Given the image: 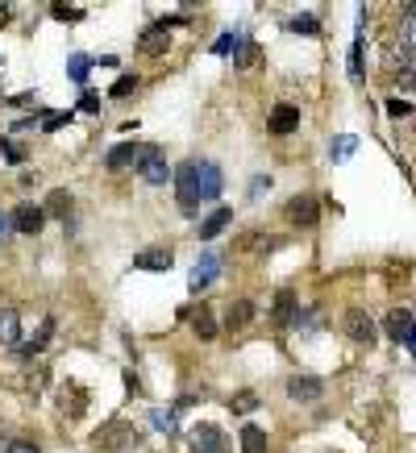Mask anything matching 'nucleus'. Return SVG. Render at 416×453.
Here are the masks:
<instances>
[{
  "label": "nucleus",
  "instance_id": "obj_29",
  "mask_svg": "<svg viewBox=\"0 0 416 453\" xmlns=\"http://www.w3.org/2000/svg\"><path fill=\"white\" fill-rule=\"evenodd\" d=\"M229 407H233V412H254V407H258V395H254V391H238V395H233V399H229Z\"/></svg>",
  "mask_w": 416,
  "mask_h": 453
},
{
  "label": "nucleus",
  "instance_id": "obj_19",
  "mask_svg": "<svg viewBox=\"0 0 416 453\" xmlns=\"http://www.w3.org/2000/svg\"><path fill=\"white\" fill-rule=\"evenodd\" d=\"M267 449H270L267 432L258 429V424H245L242 429V453H267Z\"/></svg>",
  "mask_w": 416,
  "mask_h": 453
},
{
  "label": "nucleus",
  "instance_id": "obj_32",
  "mask_svg": "<svg viewBox=\"0 0 416 453\" xmlns=\"http://www.w3.org/2000/svg\"><path fill=\"white\" fill-rule=\"evenodd\" d=\"M288 29H295V34H317L320 21H317V17H292V21H288Z\"/></svg>",
  "mask_w": 416,
  "mask_h": 453
},
{
  "label": "nucleus",
  "instance_id": "obj_39",
  "mask_svg": "<svg viewBox=\"0 0 416 453\" xmlns=\"http://www.w3.org/2000/svg\"><path fill=\"white\" fill-rule=\"evenodd\" d=\"M4 453H38V445H34V441H13Z\"/></svg>",
  "mask_w": 416,
  "mask_h": 453
},
{
  "label": "nucleus",
  "instance_id": "obj_11",
  "mask_svg": "<svg viewBox=\"0 0 416 453\" xmlns=\"http://www.w3.org/2000/svg\"><path fill=\"white\" fill-rule=\"evenodd\" d=\"M171 25H175V21L150 25L146 34H142V54H163V50L171 46Z\"/></svg>",
  "mask_w": 416,
  "mask_h": 453
},
{
  "label": "nucleus",
  "instance_id": "obj_38",
  "mask_svg": "<svg viewBox=\"0 0 416 453\" xmlns=\"http://www.w3.org/2000/svg\"><path fill=\"white\" fill-rule=\"evenodd\" d=\"M67 121H71V113H54V117H42V125H46V129H59V125H67Z\"/></svg>",
  "mask_w": 416,
  "mask_h": 453
},
{
  "label": "nucleus",
  "instance_id": "obj_40",
  "mask_svg": "<svg viewBox=\"0 0 416 453\" xmlns=\"http://www.w3.org/2000/svg\"><path fill=\"white\" fill-rule=\"evenodd\" d=\"M9 229H13V220H9V216H4V213H0V241H4V238H9Z\"/></svg>",
  "mask_w": 416,
  "mask_h": 453
},
{
  "label": "nucleus",
  "instance_id": "obj_42",
  "mask_svg": "<svg viewBox=\"0 0 416 453\" xmlns=\"http://www.w3.org/2000/svg\"><path fill=\"white\" fill-rule=\"evenodd\" d=\"M0 21H9V4H0Z\"/></svg>",
  "mask_w": 416,
  "mask_h": 453
},
{
  "label": "nucleus",
  "instance_id": "obj_41",
  "mask_svg": "<svg viewBox=\"0 0 416 453\" xmlns=\"http://www.w3.org/2000/svg\"><path fill=\"white\" fill-rule=\"evenodd\" d=\"M404 345L412 350V358H416V329H412V333H408V341H404Z\"/></svg>",
  "mask_w": 416,
  "mask_h": 453
},
{
  "label": "nucleus",
  "instance_id": "obj_36",
  "mask_svg": "<svg viewBox=\"0 0 416 453\" xmlns=\"http://www.w3.org/2000/svg\"><path fill=\"white\" fill-rule=\"evenodd\" d=\"M0 154H4L9 163H21V158H25V150L17 142H0Z\"/></svg>",
  "mask_w": 416,
  "mask_h": 453
},
{
  "label": "nucleus",
  "instance_id": "obj_21",
  "mask_svg": "<svg viewBox=\"0 0 416 453\" xmlns=\"http://www.w3.org/2000/svg\"><path fill=\"white\" fill-rule=\"evenodd\" d=\"M192 333H196L200 341H213V337H217V316H213L208 308L192 312Z\"/></svg>",
  "mask_w": 416,
  "mask_h": 453
},
{
  "label": "nucleus",
  "instance_id": "obj_20",
  "mask_svg": "<svg viewBox=\"0 0 416 453\" xmlns=\"http://www.w3.org/2000/svg\"><path fill=\"white\" fill-rule=\"evenodd\" d=\"M250 320H254V304H250V300L229 304V312H225V325H229V329H245Z\"/></svg>",
  "mask_w": 416,
  "mask_h": 453
},
{
  "label": "nucleus",
  "instance_id": "obj_31",
  "mask_svg": "<svg viewBox=\"0 0 416 453\" xmlns=\"http://www.w3.org/2000/svg\"><path fill=\"white\" fill-rule=\"evenodd\" d=\"M154 424H158V429H167V432H171L175 424H179V407H167V412H154Z\"/></svg>",
  "mask_w": 416,
  "mask_h": 453
},
{
  "label": "nucleus",
  "instance_id": "obj_37",
  "mask_svg": "<svg viewBox=\"0 0 416 453\" xmlns=\"http://www.w3.org/2000/svg\"><path fill=\"white\" fill-rule=\"evenodd\" d=\"M387 113H392V117H408L412 108H408V100H400V96H392V100H387Z\"/></svg>",
  "mask_w": 416,
  "mask_h": 453
},
{
  "label": "nucleus",
  "instance_id": "obj_8",
  "mask_svg": "<svg viewBox=\"0 0 416 453\" xmlns=\"http://www.w3.org/2000/svg\"><path fill=\"white\" fill-rule=\"evenodd\" d=\"M317 216H320V208H317V200H313V195H292V200H288V220H292V225L313 229V225H317Z\"/></svg>",
  "mask_w": 416,
  "mask_h": 453
},
{
  "label": "nucleus",
  "instance_id": "obj_10",
  "mask_svg": "<svg viewBox=\"0 0 416 453\" xmlns=\"http://www.w3.org/2000/svg\"><path fill=\"white\" fill-rule=\"evenodd\" d=\"M295 125H300V108H295V104H275V108H270V117H267V129H270V133L288 138Z\"/></svg>",
  "mask_w": 416,
  "mask_h": 453
},
{
  "label": "nucleus",
  "instance_id": "obj_13",
  "mask_svg": "<svg viewBox=\"0 0 416 453\" xmlns=\"http://www.w3.org/2000/svg\"><path fill=\"white\" fill-rule=\"evenodd\" d=\"M229 220H233V208H213V213L204 216V225H200V241H213L217 233H225Z\"/></svg>",
  "mask_w": 416,
  "mask_h": 453
},
{
  "label": "nucleus",
  "instance_id": "obj_2",
  "mask_svg": "<svg viewBox=\"0 0 416 453\" xmlns=\"http://www.w3.org/2000/svg\"><path fill=\"white\" fill-rule=\"evenodd\" d=\"M175 179V195H179V208L183 216H196L200 213V191H196V158H188L183 167L171 175Z\"/></svg>",
  "mask_w": 416,
  "mask_h": 453
},
{
  "label": "nucleus",
  "instance_id": "obj_23",
  "mask_svg": "<svg viewBox=\"0 0 416 453\" xmlns=\"http://www.w3.org/2000/svg\"><path fill=\"white\" fill-rule=\"evenodd\" d=\"M50 337H54V320L46 316V320L38 325V333L29 337V341H21V350H25V354H42V350L50 345Z\"/></svg>",
  "mask_w": 416,
  "mask_h": 453
},
{
  "label": "nucleus",
  "instance_id": "obj_34",
  "mask_svg": "<svg viewBox=\"0 0 416 453\" xmlns=\"http://www.w3.org/2000/svg\"><path fill=\"white\" fill-rule=\"evenodd\" d=\"M238 42H242L238 34H220L217 46H213V54H233V46H238Z\"/></svg>",
  "mask_w": 416,
  "mask_h": 453
},
{
  "label": "nucleus",
  "instance_id": "obj_17",
  "mask_svg": "<svg viewBox=\"0 0 416 453\" xmlns=\"http://www.w3.org/2000/svg\"><path fill=\"white\" fill-rule=\"evenodd\" d=\"M59 404H63L67 416H83V407H88V391L71 382V387H63V391H59Z\"/></svg>",
  "mask_w": 416,
  "mask_h": 453
},
{
  "label": "nucleus",
  "instance_id": "obj_35",
  "mask_svg": "<svg viewBox=\"0 0 416 453\" xmlns=\"http://www.w3.org/2000/svg\"><path fill=\"white\" fill-rule=\"evenodd\" d=\"M400 88H416V54L404 63V71H400Z\"/></svg>",
  "mask_w": 416,
  "mask_h": 453
},
{
  "label": "nucleus",
  "instance_id": "obj_24",
  "mask_svg": "<svg viewBox=\"0 0 416 453\" xmlns=\"http://www.w3.org/2000/svg\"><path fill=\"white\" fill-rule=\"evenodd\" d=\"M42 208H46V216H67V213H71V191H67V188H54L46 195V204H42Z\"/></svg>",
  "mask_w": 416,
  "mask_h": 453
},
{
  "label": "nucleus",
  "instance_id": "obj_26",
  "mask_svg": "<svg viewBox=\"0 0 416 453\" xmlns=\"http://www.w3.org/2000/svg\"><path fill=\"white\" fill-rule=\"evenodd\" d=\"M354 150H358V138H350V133H342L338 142L329 146V154H333V163H345V158H350Z\"/></svg>",
  "mask_w": 416,
  "mask_h": 453
},
{
  "label": "nucleus",
  "instance_id": "obj_4",
  "mask_svg": "<svg viewBox=\"0 0 416 453\" xmlns=\"http://www.w3.org/2000/svg\"><path fill=\"white\" fill-rule=\"evenodd\" d=\"M188 445H192V453H229L217 424H196V429L188 432Z\"/></svg>",
  "mask_w": 416,
  "mask_h": 453
},
{
  "label": "nucleus",
  "instance_id": "obj_33",
  "mask_svg": "<svg viewBox=\"0 0 416 453\" xmlns=\"http://www.w3.org/2000/svg\"><path fill=\"white\" fill-rule=\"evenodd\" d=\"M79 113H100V96L92 88H83V96H79Z\"/></svg>",
  "mask_w": 416,
  "mask_h": 453
},
{
  "label": "nucleus",
  "instance_id": "obj_18",
  "mask_svg": "<svg viewBox=\"0 0 416 453\" xmlns=\"http://www.w3.org/2000/svg\"><path fill=\"white\" fill-rule=\"evenodd\" d=\"M258 63V42L254 38H242L238 46H233V71H250Z\"/></svg>",
  "mask_w": 416,
  "mask_h": 453
},
{
  "label": "nucleus",
  "instance_id": "obj_1",
  "mask_svg": "<svg viewBox=\"0 0 416 453\" xmlns=\"http://www.w3.org/2000/svg\"><path fill=\"white\" fill-rule=\"evenodd\" d=\"M92 441H96L100 453H121L125 445H133L138 441V429L133 424H125V420H108V424H100L92 432Z\"/></svg>",
  "mask_w": 416,
  "mask_h": 453
},
{
  "label": "nucleus",
  "instance_id": "obj_22",
  "mask_svg": "<svg viewBox=\"0 0 416 453\" xmlns=\"http://www.w3.org/2000/svg\"><path fill=\"white\" fill-rule=\"evenodd\" d=\"M412 329H416V320L408 316V312H392V316H387V333H392V341H400V345L408 341Z\"/></svg>",
  "mask_w": 416,
  "mask_h": 453
},
{
  "label": "nucleus",
  "instance_id": "obj_7",
  "mask_svg": "<svg viewBox=\"0 0 416 453\" xmlns=\"http://www.w3.org/2000/svg\"><path fill=\"white\" fill-rule=\"evenodd\" d=\"M217 270H220V258L213 250H204L196 258V266H192V275H188V287H192V291H204V287L217 279Z\"/></svg>",
  "mask_w": 416,
  "mask_h": 453
},
{
  "label": "nucleus",
  "instance_id": "obj_3",
  "mask_svg": "<svg viewBox=\"0 0 416 453\" xmlns=\"http://www.w3.org/2000/svg\"><path fill=\"white\" fill-rule=\"evenodd\" d=\"M138 175H142L146 183H167V179H171L167 154H163L158 146H142V154H138Z\"/></svg>",
  "mask_w": 416,
  "mask_h": 453
},
{
  "label": "nucleus",
  "instance_id": "obj_5",
  "mask_svg": "<svg viewBox=\"0 0 416 453\" xmlns=\"http://www.w3.org/2000/svg\"><path fill=\"white\" fill-rule=\"evenodd\" d=\"M42 225H46V208H42V204H29V200H25V204L13 208V229H17V233L34 238Z\"/></svg>",
  "mask_w": 416,
  "mask_h": 453
},
{
  "label": "nucleus",
  "instance_id": "obj_28",
  "mask_svg": "<svg viewBox=\"0 0 416 453\" xmlns=\"http://www.w3.org/2000/svg\"><path fill=\"white\" fill-rule=\"evenodd\" d=\"M50 17H54V21H79L83 9H79V4H63V0H54V4H50Z\"/></svg>",
  "mask_w": 416,
  "mask_h": 453
},
{
  "label": "nucleus",
  "instance_id": "obj_15",
  "mask_svg": "<svg viewBox=\"0 0 416 453\" xmlns=\"http://www.w3.org/2000/svg\"><path fill=\"white\" fill-rule=\"evenodd\" d=\"M0 345H21V320H17V308H0Z\"/></svg>",
  "mask_w": 416,
  "mask_h": 453
},
{
  "label": "nucleus",
  "instance_id": "obj_12",
  "mask_svg": "<svg viewBox=\"0 0 416 453\" xmlns=\"http://www.w3.org/2000/svg\"><path fill=\"white\" fill-rule=\"evenodd\" d=\"M171 263H175V254L171 250H158V245L133 254V266H138V270H171Z\"/></svg>",
  "mask_w": 416,
  "mask_h": 453
},
{
  "label": "nucleus",
  "instance_id": "obj_27",
  "mask_svg": "<svg viewBox=\"0 0 416 453\" xmlns=\"http://www.w3.org/2000/svg\"><path fill=\"white\" fill-rule=\"evenodd\" d=\"M292 308H295V291H288V287H283V291L275 295V320L283 325V320L292 316Z\"/></svg>",
  "mask_w": 416,
  "mask_h": 453
},
{
  "label": "nucleus",
  "instance_id": "obj_25",
  "mask_svg": "<svg viewBox=\"0 0 416 453\" xmlns=\"http://www.w3.org/2000/svg\"><path fill=\"white\" fill-rule=\"evenodd\" d=\"M88 71H92V58L88 54H71L67 58V75H71L75 83H88Z\"/></svg>",
  "mask_w": 416,
  "mask_h": 453
},
{
  "label": "nucleus",
  "instance_id": "obj_30",
  "mask_svg": "<svg viewBox=\"0 0 416 453\" xmlns=\"http://www.w3.org/2000/svg\"><path fill=\"white\" fill-rule=\"evenodd\" d=\"M133 88H138V75H121V79L108 88V96H113V100H121V96H129Z\"/></svg>",
  "mask_w": 416,
  "mask_h": 453
},
{
  "label": "nucleus",
  "instance_id": "obj_16",
  "mask_svg": "<svg viewBox=\"0 0 416 453\" xmlns=\"http://www.w3.org/2000/svg\"><path fill=\"white\" fill-rule=\"evenodd\" d=\"M138 154H142V146H138V142H121L117 150H108L104 167H108V170H121V167H129V163H138Z\"/></svg>",
  "mask_w": 416,
  "mask_h": 453
},
{
  "label": "nucleus",
  "instance_id": "obj_14",
  "mask_svg": "<svg viewBox=\"0 0 416 453\" xmlns=\"http://www.w3.org/2000/svg\"><path fill=\"white\" fill-rule=\"evenodd\" d=\"M320 391H325V382L313 379V375H295V379L288 382V395H292V399H320Z\"/></svg>",
  "mask_w": 416,
  "mask_h": 453
},
{
  "label": "nucleus",
  "instance_id": "obj_6",
  "mask_svg": "<svg viewBox=\"0 0 416 453\" xmlns=\"http://www.w3.org/2000/svg\"><path fill=\"white\" fill-rule=\"evenodd\" d=\"M220 188H225V175H220L217 163H196V191H200V200H217Z\"/></svg>",
  "mask_w": 416,
  "mask_h": 453
},
{
  "label": "nucleus",
  "instance_id": "obj_9",
  "mask_svg": "<svg viewBox=\"0 0 416 453\" xmlns=\"http://www.w3.org/2000/svg\"><path fill=\"white\" fill-rule=\"evenodd\" d=\"M345 333H350V341H358V345H370L375 341V320L362 308H350L345 312Z\"/></svg>",
  "mask_w": 416,
  "mask_h": 453
}]
</instances>
